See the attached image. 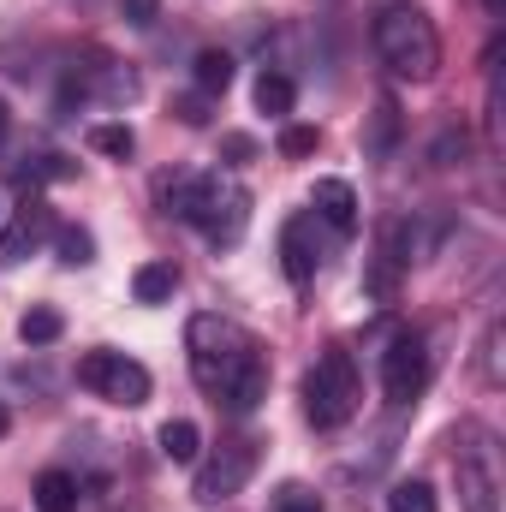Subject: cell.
<instances>
[{"label": "cell", "mask_w": 506, "mask_h": 512, "mask_svg": "<svg viewBox=\"0 0 506 512\" xmlns=\"http://www.w3.org/2000/svg\"><path fill=\"white\" fill-rule=\"evenodd\" d=\"M185 352H191V376L197 387L227 405V411H256L268 399V358H262V340L251 328L227 322V316H191L185 328Z\"/></svg>", "instance_id": "cell-1"}, {"label": "cell", "mask_w": 506, "mask_h": 512, "mask_svg": "<svg viewBox=\"0 0 506 512\" xmlns=\"http://www.w3.org/2000/svg\"><path fill=\"white\" fill-rule=\"evenodd\" d=\"M155 197L167 215L191 221L209 245H239L251 227V191L239 179H221V173H161Z\"/></svg>", "instance_id": "cell-2"}, {"label": "cell", "mask_w": 506, "mask_h": 512, "mask_svg": "<svg viewBox=\"0 0 506 512\" xmlns=\"http://www.w3.org/2000/svg\"><path fill=\"white\" fill-rule=\"evenodd\" d=\"M376 54L381 66L405 84H429L441 72V36L417 6H387L376 18Z\"/></svg>", "instance_id": "cell-3"}, {"label": "cell", "mask_w": 506, "mask_h": 512, "mask_svg": "<svg viewBox=\"0 0 506 512\" xmlns=\"http://www.w3.org/2000/svg\"><path fill=\"white\" fill-rule=\"evenodd\" d=\"M358 405H364V382H358L352 352L346 346H328L310 364V376H304V417L316 429H340V423L358 417Z\"/></svg>", "instance_id": "cell-4"}, {"label": "cell", "mask_w": 506, "mask_h": 512, "mask_svg": "<svg viewBox=\"0 0 506 512\" xmlns=\"http://www.w3.org/2000/svg\"><path fill=\"white\" fill-rule=\"evenodd\" d=\"M78 387H90V393L108 399V405L137 411L155 382H149V370H143L137 358H126V352H84V358H78Z\"/></svg>", "instance_id": "cell-5"}, {"label": "cell", "mask_w": 506, "mask_h": 512, "mask_svg": "<svg viewBox=\"0 0 506 512\" xmlns=\"http://www.w3.org/2000/svg\"><path fill=\"white\" fill-rule=\"evenodd\" d=\"M256 459H262V453H256L251 435H233V441H221V447L209 453V465L197 471V489H191V495H197L203 507H221V501H233V495H239V489L256 477Z\"/></svg>", "instance_id": "cell-6"}, {"label": "cell", "mask_w": 506, "mask_h": 512, "mask_svg": "<svg viewBox=\"0 0 506 512\" xmlns=\"http://www.w3.org/2000/svg\"><path fill=\"white\" fill-rule=\"evenodd\" d=\"M423 387H429V346H423V334H399L381 352V393L393 405H411Z\"/></svg>", "instance_id": "cell-7"}, {"label": "cell", "mask_w": 506, "mask_h": 512, "mask_svg": "<svg viewBox=\"0 0 506 512\" xmlns=\"http://www.w3.org/2000/svg\"><path fill=\"white\" fill-rule=\"evenodd\" d=\"M280 268H286L292 286L316 280V268H322V239H316V215H310V209L280 227Z\"/></svg>", "instance_id": "cell-8"}, {"label": "cell", "mask_w": 506, "mask_h": 512, "mask_svg": "<svg viewBox=\"0 0 506 512\" xmlns=\"http://www.w3.org/2000/svg\"><path fill=\"white\" fill-rule=\"evenodd\" d=\"M54 233V209L42 203V197H30L24 209H18V221L0 233V268H12V262H24V256L36 251L42 239Z\"/></svg>", "instance_id": "cell-9"}, {"label": "cell", "mask_w": 506, "mask_h": 512, "mask_svg": "<svg viewBox=\"0 0 506 512\" xmlns=\"http://www.w3.org/2000/svg\"><path fill=\"white\" fill-rule=\"evenodd\" d=\"M316 215L334 227V233H358V191L346 179H316Z\"/></svg>", "instance_id": "cell-10"}, {"label": "cell", "mask_w": 506, "mask_h": 512, "mask_svg": "<svg viewBox=\"0 0 506 512\" xmlns=\"http://www.w3.org/2000/svg\"><path fill=\"white\" fill-rule=\"evenodd\" d=\"M173 292H179V262H143L131 274V298L137 304H167Z\"/></svg>", "instance_id": "cell-11"}, {"label": "cell", "mask_w": 506, "mask_h": 512, "mask_svg": "<svg viewBox=\"0 0 506 512\" xmlns=\"http://www.w3.org/2000/svg\"><path fill=\"white\" fill-rule=\"evenodd\" d=\"M399 280H405V262L387 251V245H376V256L364 262V292H370L376 304H393V298H399Z\"/></svg>", "instance_id": "cell-12"}, {"label": "cell", "mask_w": 506, "mask_h": 512, "mask_svg": "<svg viewBox=\"0 0 506 512\" xmlns=\"http://www.w3.org/2000/svg\"><path fill=\"white\" fill-rule=\"evenodd\" d=\"M459 501L465 512H495V471L483 459H459Z\"/></svg>", "instance_id": "cell-13"}, {"label": "cell", "mask_w": 506, "mask_h": 512, "mask_svg": "<svg viewBox=\"0 0 506 512\" xmlns=\"http://www.w3.org/2000/svg\"><path fill=\"white\" fill-rule=\"evenodd\" d=\"M30 495H36V512H78V495H84V489H78L72 471H42Z\"/></svg>", "instance_id": "cell-14"}, {"label": "cell", "mask_w": 506, "mask_h": 512, "mask_svg": "<svg viewBox=\"0 0 506 512\" xmlns=\"http://www.w3.org/2000/svg\"><path fill=\"white\" fill-rule=\"evenodd\" d=\"M60 334H66V316H60L54 304H30V310L18 316V340H24V346H54Z\"/></svg>", "instance_id": "cell-15"}, {"label": "cell", "mask_w": 506, "mask_h": 512, "mask_svg": "<svg viewBox=\"0 0 506 512\" xmlns=\"http://www.w3.org/2000/svg\"><path fill=\"white\" fill-rule=\"evenodd\" d=\"M161 453H167L173 465H191V459L203 453V435H197V423H191V417H173V423H161Z\"/></svg>", "instance_id": "cell-16"}, {"label": "cell", "mask_w": 506, "mask_h": 512, "mask_svg": "<svg viewBox=\"0 0 506 512\" xmlns=\"http://www.w3.org/2000/svg\"><path fill=\"white\" fill-rule=\"evenodd\" d=\"M227 84H233V54L203 48V54H197V90H203V96H227Z\"/></svg>", "instance_id": "cell-17"}, {"label": "cell", "mask_w": 506, "mask_h": 512, "mask_svg": "<svg viewBox=\"0 0 506 512\" xmlns=\"http://www.w3.org/2000/svg\"><path fill=\"white\" fill-rule=\"evenodd\" d=\"M292 102H298V90H292L286 72H262L256 78V108L262 114H292Z\"/></svg>", "instance_id": "cell-18"}, {"label": "cell", "mask_w": 506, "mask_h": 512, "mask_svg": "<svg viewBox=\"0 0 506 512\" xmlns=\"http://www.w3.org/2000/svg\"><path fill=\"white\" fill-rule=\"evenodd\" d=\"M90 149H96V155H114V161H131V149H137V131L120 126V120H108V126H90Z\"/></svg>", "instance_id": "cell-19"}, {"label": "cell", "mask_w": 506, "mask_h": 512, "mask_svg": "<svg viewBox=\"0 0 506 512\" xmlns=\"http://www.w3.org/2000/svg\"><path fill=\"white\" fill-rule=\"evenodd\" d=\"M393 143H399V102L381 96L376 102V126H370V143H364V149H370V155H387Z\"/></svg>", "instance_id": "cell-20"}, {"label": "cell", "mask_w": 506, "mask_h": 512, "mask_svg": "<svg viewBox=\"0 0 506 512\" xmlns=\"http://www.w3.org/2000/svg\"><path fill=\"white\" fill-rule=\"evenodd\" d=\"M387 512H435V489L429 483H399L387 495Z\"/></svg>", "instance_id": "cell-21"}, {"label": "cell", "mask_w": 506, "mask_h": 512, "mask_svg": "<svg viewBox=\"0 0 506 512\" xmlns=\"http://www.w3.org/2000/svg\"><path fill=\"white\" fill-rule=\"evenodd\" d=\"M60 262H66V268H84V262H96V239H90L84 227H66V233H60Z\"/></svg>", "instance_id": "cell-22"}, {"label": "cell", "mask_w": 506, "mask_h": 512, "mask_svg": "<svg viewBox=\"0 0 506 512\" xmlns=\"http://www.w3.org/2000/svg\"><path fill=\"white\" fill-rule=\"evenodd\" d=\"M316 143H322V131H316V126H286V131H280V155H286V161L316 155Z\"/></svg>", "instance_id": "cell-23"}, {"label": "cell", "mask_w": 506, "mask_h": 512, "mask_svg": "<svg viewBox=\"0 0 506 512\" xmlns=\"http://www.w3.org/2000/svg\"><path fill=\"white\" fill-rule=\"evenodd\" d=\"M274 512H322V495H310L304 483H286V489L274 495Z\"/></svg>", "instance_id": "cell-24"}, {"label": "cell", "mask_w": 506, "mask_h": 512, "mask_svg": "<svg viewBox=\"0 0 506 512\" xmlns=\"http://www.w3.org/2000/svg\"><path fill=\"white\" fill-rule=\"evenodd\" d=\"M120 12H126V24H155V12H161V0H120Z\"/></svg>", "instance_id": "cell-25"}, {"label": "cell", "mask_w": 506, "mask_h": 512, "mask_svg": "<svg viewBox=\"0 0 506 512\" xmlns=\"http://www.w3.org/2000/svg\"><path fill=\"white\" fill-rule=\"evenodd\" d=\"M173 114H179L185 126H203V120H209V102H203V96H185V102H179Z\"/></svg>", "instance_id": "cell-26"}, {"label": "cell", "mask_w": 506, "mask_h": 512, "mask_svg": "<svg viewBox=\"0 0 506 512\" xmlns=\"http://www.w3.org/2000/svg\"><path fill=\"white\" fill-rule=\"evenodd\" d=\"M6 126H12V108H6V96H0V137H6Z\"/></svg>", "instance_id": "cell-27"}, {"label": "cell", "mask_w": 506, "mask_h": 512, "mask_svg": "<svg viewBox=\"0 0 506 512\" xmlns=\"http://www.w3.org/2000/svg\"><path fill=\"white\" fill-rule=\"evenodd\" d=\"M6 429H12V411H6V405H0V435H6Z\"/></svg>", "instance_id": "cell-28"}, {"label": "cell", "mask_w": 506, "mask_h": 512, "mask_svg": "<svg viewBox=\"0 0 506 512\" xmlns=\"http://www.w3.org/2000/svg\"><path fill=\"white\" fill-rule=\"evenodd\" d=\"M483 6H489V12H501V0H483Z\"/></svg>", "instance_id": "cell-29"}]
</instances>
